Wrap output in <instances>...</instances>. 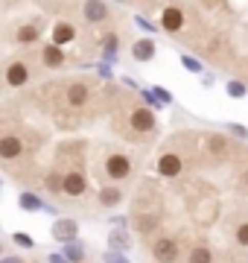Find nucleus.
<instances>
[{"label": "nucleus", "mask_w": 248, "mask_h": 263, "mask_svg": "<svg viewBox=\"0 0 248 263\" xmlns=\"http://www.w3.org/2000/svg\"><path fill=\"white\" fill-rule=\"evenodd\" d=\"M82 15H85L88 24H102V21L108 18V6H105L102 0H85Z\"/></svg>", "instance_id": "11"}, {"label": "nucleus", "mask_w": 248, "mask_h": 263, "mask_svg": "<svg viewBox=\"0 0 248 263\" xmlns=\"http://www.w3.org/2000/svg\"><path fill=\"white\" fill-rule=\"evenodd\" d=\"M132 129L134 132H152L155 129V114L152 108H146V105H137V108H132Z\"/></svg>", "instance_id": "6"}, {"label": "nucleus", "mask_w": 248, "mask_h": 263, "mask_svg": "<svg viewBox=\"0 0 248 263\" xmlns=\"http://www.w3.org/2000/svg\"><path fill=\"white\" fill-rule=\"evenodd\" d=\"M152 257L158 263H175L178 260V243L172 237H158L152 243Z\"/></svg>", "instance_id": "2"}, {"label": "nucleus", "mask_w": 248, "mask_h": 263, "mask_svg": "<svg viewBox=\"0 0 248 263\" xmlns=\"http://www.w3.org/2000/svg\"><path fill=\"white\" fill-rule=\"evenodd\" d=\"M132 56L137 59V62H149V59L155 56V44L149 41V38H143V41H137L132 47Z\"/></svg>", "instance_id": "14"}, {"label": "nucleus", "mask_w": 248, "mask_h": 263, "mask_svg": "<svg viewBox=\"0 0 248 263\" xmlns=\"http://www.w3.org/2000/svg\"><path fill=\"white\" fill-rule=\"evenodd\" d=\"M105 260H108V263H126L123 257H120V254H114V252H108V254H105Z\"/></svg>", "instance_id": "26"}, {"label": "nucleus", "mask_w": 248, "mask_h": 263, "mask_svg": "<svg viewBox=\"0 0 248 263\" xmlns=\"http://www.w3.org/2000/svg\"><path fill=\"white\" fill-rule=\"evenodd\" d=\"M120 202H123V190L120 187H102L99 190V205L114 208V205H120Z\"/></svg>", "instance_id": "15"}, {"label": "nucleus", "mask_w": 248, "mask_h": 263, "mask_svg": "<svg viewBox=\"0 0 248 263\" xmlns=\"http://www.w3.org/2000/svg\"><path fill=\"white\" fill-rule=\"evenodd\" d=\"M0 263H24L20 257H6V260H0Z\"/></svg>", "instance_id": "28"}, {"label": "nucleus", "mask_w": 248, "mask_h": 263, "mask_svg": "<svg viewBox=\"0 0 248 263\" xmlns=\"http://www.w3.org/2000/svg\"><path fill=\"white\" fill-rule=\"evenodd\" d=\"M190 263H213V249H208V246L190 249Z\"/></svg>", "instance_id": "17"}, {"label": "nucleus", "mask_w": 248, "mask_h": 263, "mask_svg": "<svg viewBox=\"0 0 248 263\" xmlns=\"http://www.w3.org/2000/svg\"><path fill=\"white\" fill-rule=\"evenodd\" d=\"M242 184H245V187H248V170H245V173H242Z\"/></svg>", "instance_id": "29"}, {"label": "nucleus", "mask_w": 248, "mask_h": 263, "mask_svg": "<svg viewBox=\"0 0 248 263\" xmlns=\"http://www.w3.org/2000/svg\"><path fill=\"white\" fill-rule=\"evenodd\" d=\"M231 132H237L239 138H248V132H245V126H239V123H231Z\"/></svg>", "instance_id": "25"}, {"label": "nucleus", "mask_w": 248, "mask_h": 263, "mask_svg": "<svg viewBox=\"0 0 248 263\" xmlns=\"http://www.w3.org/2000/svg\"><path fill=\"white\" fill-rule=\"evenodd\" d=\"M228 94L231 97H245V85L242 82H228Z\"/></svg>", "instance_id": "23"}, {"label": "nucleus", "mask_w": 248, "mask_h": 263, "mask_svg": "<svg viewBox=\"0 0 248 263\" xmlns=\"http://www.w3.org/2000/svg\"><path fill=\"white\" fill-rule=\"evenodd\" d=\"M15 38H18V44H35L38 41V27L35 24H27V27H20L15 32Z\"/></svg>", "instance_id": "16"}, {"label": "nucleus", "mask_w": 248, "mask_h": 263, "mask_svg": "<svg viewBox=\"0 0 248 263\" xmlns=\"http://www.w3.org/2000/svg\"><path fill=\"white\" fill-rule=\"evenodd\" d=\"M76 35H79L76 27H73V24H67V21H61V24L53 27V47H65V44H70Z\"/></svg>", "instance_id": "12"}, {"label": "nucleus", "mask_w": 248, "mask_h": 263, "mask_svg": "<svg viewBox=\"0 0 248 263\" xmlns=\"http://www.w3.org/2000/svg\"><path fill=\"white\" fill-rule=\"evenodd\" d=\"M50 263H67V260H65V254H53V257H50Z\"/></svg>", "instance_id": "27"}, {"label": "nucleus", "mask_w": 248, "mask_h": 263, "mask_svg": "<svg viewBox=\"0 0 248 263\" xmlns=\"http://www.w3.org/2000/svg\"><path fill=\"white\" fill-rule=\"evenodd\" d=\"M129 173H132V161H129V155L114 152V155H108V158H105V176H108L111 181L129 179Z\"/></svg>", "instance_id": "1"}, {"label": "nucleus", "mask_w": 248, "mask_h": 263, "mask_svg": "<svg viewBox=\"0 0 248 263\" xmlns=\"http://www.w3.org/2000/svg\"><path fill=\"white\" fill-rule=\"evenodd\" d=\"M76 234H79L76 219H58L56 226H53V237H56L58 243H73Z\"/></svg>", "instance_id": "9"}, {"label": "nucleus", "mask_w": 248, "mask_h": 263, "mask_svg": "<svg viewBox=\"0 0 248 263\" xmlns=\"http://www.w3.org/2000/svg\"><path fill=\"white\" fill-rule=\"evenodd\" d=\"M6 82H9L12 88H24V85L29 82V67H27V62H12V65L6 67Z\"/></svg>", "instance_id": "10"}, {"label": "nucleus", "mask_w": 248, "mask_h": 263, "mask_svg": "<svg viewBox=\"0 0 248 263\" xmlns=\"http://www.w3.org/2000/svg\"><path fill=\"white\" fill-rule=\"evenodd\" d=\"M181 170H184V161H181V155H175V152H163L161 158H158V173L167 176V179L181 176Z\"/></svg>", "instance_id": "4"}, {"label": "nucleus", "mask_w": 248, "mask_h": 263, "mask_svg": "<svg viewBox=\"0 0 248 263\" xmlns=\"http://www.w3.org/2000/svg\"><path fill=\"white\" fill-rule=\"evenodd\" d=\"M44 184H47L50 193H56V190H61V176L58 173H50L47 179H44Z\"/></svg>", "instance_id": "21"}, {"label": "nucleus", "mask_w": 248, "mask_h": 263, "mask_svg": "<svg viewBox=\"0 0 248 263\" xmlns=\"http://www.w3.org/2000/svg\"><path fill=\"white\" fill-rule=\"evenodd\" d=\"M24 155V141L15 135H3L0 138V161H15Z\"/></svg>", "instance_id": "7"}, {"label": "nucleus", "mask_w": 248, "mask_h": 263, "mask_svg": "<svg viewBox=\"0 0 248 263\" xmlns=\"http://www.w3.org/2000/svg\"><path fill=\"white\" fill-rule=\"evenodd\" d=\"M20 208L24 211H41V199L38 196H32V193H20Z\"/></svg>", "instance_id": "19"}, {"label": "nucleus", "mask_w": 248, "mask_h": 263, "mask_svg": "<svg viewBox=\"0 0 248 263\" xmlns=\"http://www.w3.org/2000/svg\"><path fill=\"white\" fill-rule=\"evenodd\" d=\"M41 59H44V65H47V67H61V65H65V53H61V47H53V44L44 47Z\"/></svg>", "instance_id": "13"}, {"label": "nucleus", "mask_w": 248, "mask_h": 263, "mask_svg": "<svg viewBox=\"0 0 248 263\" xmlns=\"http://www.w3.org/2000/svg\"><path fill=\"white\" fill-rule=\"evenodd\" d=\"M12 243H15V246H24V249H32V246H35V243H32V237L24 234V231H18V234L12 237Z\"/></svg>", "instance_id": "22"}, {"label": "nucleus", "mask_w": 248, "mask_h": 263, "mask_svg": "<svg viewBox=\"0 0 248 263\" xmlns=\"http://www.w3.org/2000/svg\"><path fill=\"white\" fill-rule=\"evenodd\" d=\"M161 29H167V32H181L184 29V12L178 9V6H167V9L161 12Z\"/></svg>", "instance_id": "8"}, {"label": "nucleus", "mask_w": 248, "mask_h": 263, "mask_svg": "<svg viewBox=\"0 0 248 263\" xmlns=\"http://www.w3.org/2000/svg\"><path fill=\"white\" fill-rule=\"evenodd\" d=\"M65 260H67V263H82V260H85V249H82L79 243H67Z\"/></svg>", "instance_id": "18"}, {"label": "nucleus", "mask_w": 248, "mask_h": 263, "mask_svg": "<svg viewBox=\"0 0 248 263\" xmlns=\"http://www.w3.org/2000/svg\"><path fill=\"white\" fill-rule=\"evenodd\" d=\"M237 243L242 246V249H248V219L237 226Z\"/></svg>", "instance_id": "20"}, {"label": "nucleus", "mask_w": 248, "mask_h": 263, "mask_svg": "<svg viewBox=\"0 0 248 263\" xmlns=\"http://www.w3.org/2000/svg\"><path fill=\"white\" fill-rule=\"evenodd\" d=\"M0 252H3V246H0Z\"/></svg>", "instance_id": "30"}, {"label": "nucleus", "mask_w": 248, "mask_h": 263, "mask_svg": "<svg viewBox=\"0 0 248 263\" xmlns=\"http://www.w3.org/2000/svg\"><path fill=\"white\" fill-rule=\"evenodd\" d=\"M65 100H67V105L82 108V105H88V100H91V88H88L85 82H70L67 91H65Z\"/></svg>", "instance_id": "5"}, {"label": "nucleus", "mask_w": 248, "mask_h": 263, "mask_svg": "<svg viewBox=\"0 0 248 263\" xmlns=\"http://www.w3.org/2000/svg\"><path fill=\"white\" fill-rule=\"evenodd\" d=\"M85 190H88V179L79 170H70V173L61 176V193H67V196H82Z\"/></svg>", "instance_id": "3"}, {"label": "nucleus", "mask_w": 248, "mask_h": 263, "mask_svg": "<svg viewBox=\"0 0 248 263\" xmlns=\"http://www.w3.org/2000/svg\"><path fill=\"white\" fill-rule=\"evenodd\" d=\"M181 65L187 67V70H193V73H199V70H201V65L193 56H181Z\"/></svg>", "instance_id": "24"}]
</instances>
